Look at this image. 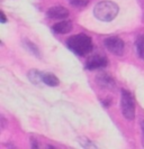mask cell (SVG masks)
I'll list each match as a JSON object with an SVG mask.
<instances>
[{"mask_svg":"<svg viewBox=\"0 0 144 149\" xmlns=\"http://www.w3.org/2000/svg\"><path fill=\"white\" fill-rule=\"evenodd\" d=\"M118 13H119L118 5L115 3L114 1H109V0L100 1L93 8L95 17L101 22H108L114 20L118 15Z\"/></svg>","mask_w":144,"mask_h":149,"instance_id":"1","label":"cell"},{"mask_svg":"<svg viewBox=\"0 0 144 149\" xmlns=\"http://www.w3.org/2000/svg\"><path fill=\"white\" fill-rule=\"evenodd\" d=\"M67 44L72 52H74L77 55H80V56L87 55L92 49V40L89 36L84 34H78L70 37Z\"/></svg>","mask_w":144,"mask_h":149,"instance_id":"2","label":"cell"},{"mask_svg":"<svg viewBox=\"0 0 144 149\" xmlns=\"http://www.w3.org/2000/svg\"><path fill=\"white\" fill-rule=\"evenodd\" d=\"M121 108L122 113L125 119L134 120L135 118V102H134L133 95L131 94L129 91L122 90Z\"/></svg>","mask_w":144,"mask_h":149,"instance_id":"3","label":"cell"},{"mask_svg":"<svg viewBox=\"0 0 144 149\" xmlns=\"http://www.w3.org/2000/svg\"><path fill=\"white\" fill-rule=\"evenodd\" d=\"M104 44H105V47H106L107 51L110 52L112 54H114V55L122 56L124 54L125 44H124V42L119 37H116V36L108 37L105 39Z\"/></svg>","mask_w":144,"mask_h":149,"instance_id":"4","label":"cell"},{"mask_svg":"<svg viewBox=\"0 0 144 149\" xmlns=\"http://www.w3.org/2000/svg\"><path fill=\"white\" fill-rule=\"evenodd\" d=\"M46 15L51 19H65L69 16V10L62 6H53L47 10Z\"/></svg>","mask_w":144,"mask_h":149,"instance_id":"5","label":"cell"},{"mask_svg":"<svg viewBox=\"0 0 144 149\" xmlns=\"http://www.w3.org/2000/svg\"><path fill=\"white\" fill-rule=\"evenodd\" d=\"M106 65H107L106 57L96 55V56H92V57H90V58L88 60L87 64H86V67H87V70L92 71V70L104 68V67H106Z\"/></svg>","mask_w":144,"mask_h":149,"instance_id":"6","label":"cell"},{"mask_svg":"<svg viewBox=\"0 0 144 149\" xmlns=\"http://www.w3.org/2000/svg\"><path fill=\"white\" fill-rule=\"evenodd\" d=\"M97 83L101 88L108 90H113L116 86L114 77L108 73H100L97 75Z\"/></svg>","mask_w":144,"mask_h":149,"instance_id":"7","label":"cell"},{"mask_svg":"<svg viewBox=\"0 0 144 149\" xmlns=\"http://www.w3.org/2000/svg\"><path fill=\"white\" fill-rule=\"evenodd\" d=\"M72 27H73L72 22H70V20H63V22H58V24L54 25L53 31L56 33V34H60V35H62V34H68V33H70L72 30Z\"/></svg>","mask_w":144,"mask_h":149,"instance_id":"8","label":"cell"},{"mask_svg":"<svg viewBox=\"0 0 144 149\" xmlns=\"http://www.w3.org/2000/svg\"><path fill=\"white\" fill-rule=\"evenodd\" d=\"M23 45H24V47L27 49V52H30L32 55L36 56L37 58H41V57H42V56H41V52H39V49H38V47L34 44L33 42H30V39H24Z\"/></svg>","mask_w":144,"mask_h":149,"instance_id":"9","label":"cell"},{"mask_svg":"<svg viewBox=\"0 0 144 149\" xmlns=\"http://www.w3.org/2000/svg\"><path fill=\"white\" fill-rule=\"evenodd\" d=\"M43 75L44 74L41 73L37 70H30V72H28V74H27V76H28L30 81L33 83V84L38 85L41 82H43Z\"/></svg>","mask_w":144,"mask_h":149,"instance_id":"10","label":"cell"},{"mask_svg":"<svg viewBox=\"0 0 144 149\" xmlns=\"http://www.w3.org/2000/svg\"><path fill=\"white\" fill-rule=\"evenodd\" d=\"M43 82L48 86H58L60 84L59 79L52 73H46L43 75Z\"/></svg>","mask_w":144,"mask_h":149,"instance_id":"11","label":"cell"},{"mask_svg":"<svg viewBox=\"0 0 144 149\" xmlns=\"http://www.w3.org/2000/svg\"><path fill=\"white\" fill-rule=\"evenodd\" d=\"M135 47H136V53L138 57L144 61V35H140L136 38Z\"/></svg>","mask_w":144,"mask_h":149,"instance_id":"12","label":"cell"},{"mask_svg":"<svg viewBox=\"0 0 144 149\" xmlns=\"http://www.w3.org/2000/svg\"><path fill=\"white\" fill-rule=\"evenodd\" d=\"M79 143H80V146L84 147V148H97V146L93 145V143L91 142V140L87 139V138H84V137L79 138Z\"/></svg>","mask_w":144,"mask_h":149,"instance_id":"13","label":"cell"},{"mask_svg":"<svg viewBox=\"0 0 144 149\" xmlns=\"http://www.w3.org/2000/svg\"><path fill=\"white\" fill-rule=\"evenodd\" d=\"M69 1H70V3L72 6H74L77 8L86 7L88 5V0H69Z\"/></svg>","mask_w":144,"mask_h":149,"instance_id":"14","label":"cell"},{"mask_svg":"<svg viewBox=\"0 0 144 149\" xmlns=\"http://www.w3.org/2000/svg\"><path fill=\"white\" fill-rule=\"evenodd\" d=\"M30 143H32V148L35 149V148H38V147H39V146H38L37 140H36L35 138H33V137L30 138Z\"/></svg>","mask_w":144,"mask_h":149,"instance_id":"15","label":"cell"},{"mask_svg":"<svg viewBox=\"0 0 144 149\" xmlns=\"http://www.w3.org/2000/svg\"><path fill=\"white\" fill-rule=\"evenodd\" d=\"M0 22H1V24H6V22H7V19H6V16H5V13H4V11L0 13Z\"/></svg>","mask_w":144,"mask_h":149,"instance_id":"16","label":"cell"},{"mask_svg":"<svg viewBox=\"0 0 144 149\" xmlns=\"http://www.w3.org/2000/svg\"><path fill=\"white\" fill-rule=\"evenodd\" d=\"M103 103H104V107H109V105H110V100H108V101H104V102H103Z\"/></svg>","mask_w":144,"mask_h":149,"instance_id":"17","label":"cell"},{"mask_svg":"<svg viewBox=\"0 0 144 149\" xmlns=\"http://www.w3.org/2000/svg\"><path fill=\"white\" fill-rule=\"evenodd\" d=\"M141 128H142V132L144 134V121H142V123H141Z\"/></svg>","mask_w":144,"mask_h":149,"instance_id":"18","label":"cell"}]
</instances>
